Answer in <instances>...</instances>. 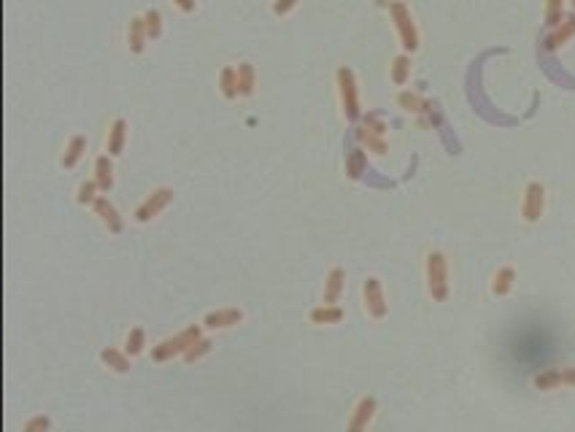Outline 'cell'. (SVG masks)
Returning <instances> with one entry per match:
<instances>
[{
    "label": "cell",
    "mask_w": 575,
    "mask_h": 432,
    "mask_svg": "<svg viewBox=\"0 0 575 432\" xmlns=\"http://www.w3.org/2000/svg\"><path fill=\"white\" fill-rule=\"evenodd\" d=\"M200 325H192V327H187V330H181L178 335H173V338H165L162 343H157L154 349H151V359L154 362H171L173 356H184V352L195 343V340H200Z\"/></svg>",
    "instance_id": "obj_1"
},
{
    "label": "cell",
    "mask_w": 575,
    "mask_h": 432,
    "mask_svg": "<svg viewBox=\"0 0 575 432\" xmlns=\"http://www.w3.org/2000/svg\"><path fill=\"white\" fill-rule=\"evenodd\" d=\"M335 81H338V98H341V111L349 122H357L359 119V92H357V78H354V71L341 65L338 74H335Z\"/></svg>",
    "instance_id": "obj_2"
},
{
    "label": "cell",
    "mask_w": 575,
    "mask_h": 432,
    "mask_svg": "<svg viewBox=\"0 0 575 432\" xmlns=\"http://www.w3.org/2000/svg\"><path fill=\"white\" fill-rule=\"evenodd\" d=\"M427 286H429L432 300L440 303V300L449 297V265H446V257L440 252L427 254Z\"/></svg>",
    "instance_id": "obj_3"
},
{
    "label": "cell",
    "mask_w": 575,
    "mask_h": 432,
    "mask_svg": "<svg viewBox=\"0 0 575 432\" xmlns=\"http://www.w3.org/2000/svg\"><path fill=\"white\" fill-rule=\"evenodd\" d=\"M171 203H173V189H171V187H160V189H154L149 198L135 208V219H138L141 225H146V222H151L154 216H160Z\"/></svg>",
    "instance_id": "obj_4"
},
{
    "label": "cell",
    "mask_w": 575,
    "mask_h": 432,
    "mask_svg": "<svg viewBox=\"0 0 575 432\" xmlns=\"http://www.w3.org/2000/svg\"><path fill=\"white\" fill-rule=\"evenodd\" d=\"M389 14H392V19H395V27H397V35H400L402 46L413 51L416 46H419V35H416V25H413V19H411V11H408L402 3H392V6H389Z\"/></svg>",
    "instance_id": "obj_5"
},
{
    "label": "cell",
    "mask_w": 575,
    "mask_h": 432,
    "mask_svg": "<svg viewBox=\"0 0 575 432\" xmlns=\"http://www.w3.org/2000/svg\"><path fill=\"white\" fill-rule=\"evenodd\" d=\"M362 295H365V308H368V313H370L373 319H384L389 308H386V297H384L381 281L375 279V276L365 279V284H362Z\"/></svg>",
    "instance_id": "obj_6"
},
{
    "label": "cell",
    "mask_w": 575,
    "mask_h": 432,
    "mask_svg": "<svg viewBox=\"0 0 575 432\" xmlns=\"http://www.w3.org/2000/svg\"><path fill=\"white\" fill-rule=\"evenodd\" d=\"M238 322H243V311L241 308H219V311L205 313L203 327H208V330H227V327H235Z\"/></svg>",
    "instance_id": "obj_7"
},
{
    "label": "cell",
    "mask_w": 575,
    "mask_h": 432,
    "mask_svg": "<svg viewBox=\"0 0 575 432\" xmlns=\"http://www.w3.org/2000/svg\"><path fill=\"white\" fill-rule=\"evenodd\" d=\"M373 416H375V397H362L357 403V408H354V413H351L346 432H365L368 424L373 422Z\"/></svg>",
    "instance_id": "obj_8"
},
{
    "label": "cell",
    "mask_w": 575,
    "mask_h": 432,
    "mask_svg": "<svg viewBox=\"0 0 575 432\" xmlns=\"http://www.w3.org/2000/svg\"><path fill=\"white\" fill-rule=\"evenodd\" d=\"M92 208H95V214L101 216V222L108 227V232H114V235H119L122 232V216H119V211H117V205L111 203L105 195H101L95 203H92Z\"/></svg>",
    "instance_id": "obj_9"
},
{
    "label": "cell",
    "mask_w": 575,
    "mask_h": 432,
    "mask_svg": "<svg viewBox=\"0 0 575 432\" xmlns=\"http://www.w3.org/2000/svg\"><path fill=\"white\" fill-rule=\"evenodd\" d=\"M343 289H346V270L343 268H332L325 279V305L338 303Z\"/></svg>",
    "instance_id": "obj_10"
},
{
    "label": "cell",
    "mask_w": 575,
    "mask_h": 432,
    "mask_svg": "<svg viewBox=\"0 0 575 432\" xmlns=\"http://www.w3.org/2000/svg\"><path fill=\"white\" fill-rule=\"evenodd\" d=\"M146 41H149V33H146V22L144 17H132L130 25H127V46L132 54H141L146 49Z\"/></svg>",
    "instance_id": "obj_11"
},
{
    "label": "cell",
    "mask_w": 575,
    "mask_h": 432,
    "mask_svg": "<svg viewBox=\"0 0 575 432\" xmlns=\"http://www.w3.org/2000/svg\"><path fill=\"white\" fill-rule=\"evenodd\" d=\"M522 214H524L526 222L540 219V214H543V187H540V184H529V187H526V198H524V205H522Z\"/></svg>",
    "instance_id": "obj_12"
},
{
    "label": "cell",
    "mask_w": 575,
    "mask_h": 432,
    "mask_svg": "<svg viewBox=\"0 0 575 432\" xmlns=\"http://www.w3.org/2000/svg\"><path fill=\"white\" fill-rule=\"evenodd\" d=\"M125 141H127V122L119 116V119H114L111 128H108V141H105L108 157H119L122 149H125Z\"/></svg>",
    "instance_id": "obj_13"
},
{
    "label": "cell",
    "mask_w": 575,
    "mask_h": 432,
    "mask_svg": "<svg viewBox=\"0 0 575 432\" xmlns=\"http://www.w3.org/2000/svg\"><path fill=\"white\" fill-rule=\"evenodd\" d=\"M84 152H87V138L81 135V132H76V135H71V141H68V146H65V154H62V168H76L78 165V159L84 157Z\"/></svg>",
    "instance_id": "obj_14"
},
{
    "label": "cell",
    "mask_w": 575,
    "mask_h": 432,
    "mask_svg": "<svg viewBox=\"0 0 575 432\" xmlns=\"http://www.w3.org/2000/svg\"><path fill=\"white\" fill-rule=\"evenodd\" d=\"M219 92L225 95L227 101L241 98V92H238V68L235 65H225L219 71Z\"/></svg>",
    "instance_id": "obj_15"
},
{
    "label": "cell",
    "mask_w": 575,
    "mask_h": 432,
    "mask_svg": "<svg viewBox=\"0 0 575 432\" xmlns=\"http://www.w3.org/2000/svg\"><path fill=\"white\" fill-rule=\"evenodd\" d=\"M95 184L101 187V192H108L114 187V165L108 154H101L95 159Z\"/></svg>",
    "instance_id": "obj_16"
},
{
    "label": "cell",
    "mask_w": 575,
    "mask_h": 432,
    "mask_svg": "<svg viewBox=\"0 0 575 432\" xmlns=\"http://www.w3.org/2000/svg\"><path fill=\"white\" fill-rule=\"evenodd\" d=\"M308 319L314 325H338L343 319V308H338V305H319V308H314L308 313Z\"/></svg>",
    "instance_id": "obj_17"
},
{
    "label": "cell",
    "mask_w": 575,
    "mask_h": 432,
    "mask_svg": "<svg viewBox=\"0 0 575 432\" xmlns=\"http://www.w3.org/2000/svg\"><path fill=\"white\" fill-rule=\"evenodd\" d=\"M101 359L103 365H108L114 373H130V356L125 354V352H119V349H103L101 352Z\"/></svg>",
    "instance_id": "obj_18"
},
{
    "label": "cell",
    "mask_w": 575,
    "mask_h": 432,
    "mask_svg": "<svg viewBox=\"0 0 575 432\" xmlns=\"http://www.w3.org/2000/svg\"><path fill=\"white\" fill-rule=\"evenodd\" d=\"M254 84H257L254 65L251 62H241L238 65V92H241V98H249L251 92H254Z\"/></svg>",
    "instance_id": "obj_19"
},
{
    "label": "cell",
    "mask_w": 575,
    "mask_h": 432,
    "mask_svg": "<svg viewBox=\"0 0 575 432\" xmlns=\"http://www.w3.org/2000/svg\"><path fill=\"white\" fill-rule=\"evenodd\" d=\"M513 281H516V270H513V268H502V270H497V276H495L492 292H495L497 297L508 295V292H510V286H513Z\"/></svg>",
    "instance_id": "obj_20"
},
{
    "label": "cell",
    "mask_w": 575,
    "mask_h": 432,
    "mask_svg": "<svg viewBox=\"0 0 575 432\" xmlns=\"http://www.w3.org/2000/svg\"><path fill=\"white\" fill-rule=\"evenodd\" d=\"M98 192H101V187L95 184V178H92V181H81V184H78V192H76V203L92 205L98 198H101Z\"/></svg>",
    "instance_id": "obj_21"
},
{
    "label": "cell",
    "mask_w": 575,
    "mask_h": 432,
    "mask_svg": "<svg viewBox=\"0 0 575 432\" xmlns=\"http://www.w3.org/2000/svg\"><path fill=\"white\" fill-rule=\"evenodd\" d=\"M357 138H359V144H362V146H368L370 152H375V154L386 152V144L381 141V135H378V132H373V130L359 128V130H357Z\"/></svg>",
    "instance_id": "obj_22"
},
{
    "label": "cell",
    "mask_w": 575,
    "mask_h": 432,
    "mask_svg": "<svg viewBox=\"0 0 575 432\" xmlns=\"http://www.w3.org/2000/svg\"><path fill=\"white\" fill-rule=\"evenodd\" d=\"M144 346H146V332H144V327H132L130 335H127L125 354L127 356H138L141 352H144Z\"/></svg>",
    "instance_id": "obj_23"
},
{
    "label": "cell",
    "mask_w": 575,
    "mask_h": 432,
    "mask_svg": "<svg viewBox=\"0 0 575 432\" xmlns=\"http://www.w3.org/2000/svg\"><path fill=\"white\" fill-rule=\"evenodd\" d=\"M211 349H214V343H211L208 338H200V340H195V343L184 352V362H187V365H195V362L203 359V356L211 352Z\"/></svg>",
    "instance_id": "obj_24"
},
{
    "label": "cell",
    "mask_w": 575,
    "mask_h": 432,
    "mask_svg": "<svg viewBox=\"0 0 575 432\" xmlns=\"http://www.w3.org/2000/svg\"><path fill=\"white\" fill-rule=\"evenodd\" d=\"M144 22H146V33H149V41H157L162 35V14L157 8H149L144 14Z\"/></svg>",
    "instance_id": "obj_25"
},
{
    "label": "cell",
    "mask_w": 575,
    "mask_h": 432,
    "mask_svg": "<svg viewBox=\"0 0 575 432\" xmlns=\"http://www.w3.org/2000/svg\"><path fill=\"white\" fill-rule=\"evenodd\" d=\"M408 74H411V60H408L405 54H400V57L392 62V81H395V84H405Z\"/></svg>",
    "instance_id": "obj_26"
},
{
    "label": "cell",
    "mask_w": 575,
    "mask_h": 432,
    "mask_svg": "<svg viewBox=\"0 0 575 432\" xmlns=\"http://www.w3.org/2000/svg\"><path fill=\"white\" fill-rule=\"evenodd\" d=\"M573 33H575V17H570V19H565V25H562L559 30H556V33H553V35H551L549 46H551V49H556V46H559L562 41H567Z\"/></svg>",
    "instance_id": "obj_27"
},
{
    "label": "cell",
    "mask_w": 575,
    "mask_h": 432,
    "mask_svg": "<svg viewBox=\"0 0 575 432\" xmlns=\"http://www.w3.org/2000/svg\"><path fill=\"white\" fill-rule=\"evenodd\" d=\"M562 383V370H546V373H540L538 379H535V386L538 389H553V386H559Z\"/></svg>",
    "instance_id": "obj_28"
},
{
    "label": "cell",
    "mask_w": 575,
    "mask_h": 432,
    "mask_svg": "<svg viewBox=\"0 0 575 432\" xmlns=\"http://www.w3.org/2000/svg\"><path fill=\"white\" fill-rule=\"evenodd\" d=\"M49 427H51L49 416L38 413V416H30V419H27L25 427H22V432H49Z\"/></svg>",
    "instance_id": "obj_29"
},
{
    "label": "cell",
    "mask_w": 575,
    "mask_h": 432,
    "mask_svg": "<svg viewBox=\"0 0 575 432\" xmlns=\"http://www.w3.org/2000/svg\"><path fill=\"white\" fill-rule=\"evenodd\" d=\"M346 165H349V176H351V178L359 176V173H362V168H365V157H362V152H354V154H351L349 162H346Z\"/></svg>",
    "instance_id": "obj_30"
},
{
    "label": "cell",
    "mask_w": 575,
    "mask_h": 432,
    "mask_svg": "<svg viewBox=\"0 0 575 432\" xmlns=\"http://www.w3.org/2000/svg\"><path fill=\"white\" fill-rule=\"evenodd\" d=\"M295 6H298V0H273V14L275 17H286Z\"/></svg>",
    "instance_id": "obj_31"
},
{
    "label": "cell",
    "mask_w": 575,
    "mask_h": 432,
    "mask_svg": "<svg viewBox=\"0 0 575 432\" xmlns=\"http://www.w3.org/2000/svg\"><path fill=\"white\" fill-rule=\"evenodd\" d=\"M559 17H562V0H549V22L551 25H556Z\"/></svg>",
    "instance_id": "obj_32"
},
{
    "label": "cell",
    "mask_w": 575,
    "mask_h": 432,
    "mask_svg": "<svg viewBox=\"0 0 575 432\" xmlns=\"http://www.w3.org/2000/svg\"><path fill=\"white\" fill-rule=\"evenodd\" d=\"M362 128H368V130H373V132H378V135H381V132H384V122H381V119H378V116H373V114H368V116H365V122H362Z\"/></svg>",
    "instance_id": "obj_33"
},
{
    "label": "cell",
    "mask_w": 575,
    "mask_h": 432,
    "mask_svg": "<svg viewBox=\"0 0 575 432\" xmlns=\"http://www.w3.org/2000/svg\"><path fill=\"white\" fill-rule=\"evenodd\" d=\"M178 11H184V14H192L195 8H198V3L195 0H171Z\"/></svg>",
    "instance_id": "obj_34"
},
{
    "label": "cell",
    "mask_w": 575,
    "mask_h": 432,
    "mask_svg": "<svg viewBox=\"0 0 575 432\" xmlns=\"http://www.w3.org/2000/svg\"><path fill=\"white\" fill-rule=\"evenodd\" d=\"M400 103L405 105V108H408V111H416V105H419V98H416V95H408V92H402Z\"/></svg>",
    "instance_id": "obj_35"
},
{
    "label": "cell",
    "mask_w": 575,
    "mask_h": 432,
    "mask_svg": "<svg viewBox=\"0 0 575 432\" xmlns=\"http://www.w3.org/2000/svg\"><path fill=\"white\" fill-rule=\"evenodd\" d=\"M562 383L575 386V368H565V370H562Z\"/></svg>",
    "instance_id": "obj_36"
}]
</instances>
